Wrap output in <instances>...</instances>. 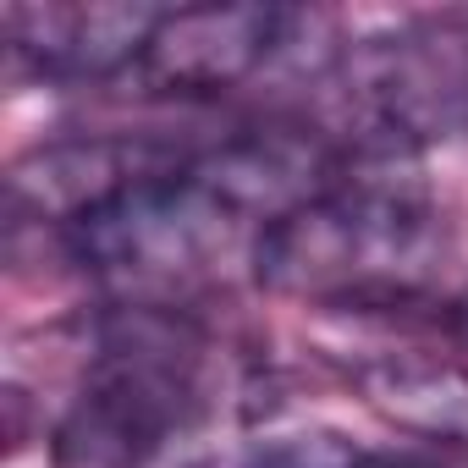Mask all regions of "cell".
I'll return each instance as SVG.
<instances>
[{"label":"cell","mask_w":468,"mask_h":468,"mask_svg":"<svg viewBox=\"0 0 468 468\" xmlns=\"http://www.w3.org/2000/svg\"><path fill=\"white\" fill-rule=\"evenodd\" d=\"M220 419L209 342L176 309L122 303L50 435L56 468H193Z\"/></svg>","instance_id":"1"},{"label":"cell","mask_w":468,"mask_h":468,"mask_svg":"<svg viewBox=\"0 0 468 468\" xmlns=\"http://www.w3.org/2000/svg\"><path fill=\"white\" fill-rule=\"evenodd\" d=\"M452 220L397 182H336L254 238V282L320 309H397L441 276Z\"/></svg>","instance_id":"2"},{"label":"cell","mask_w":468,"mask_h":468,"mask_svg":"<svg viewBox=\"0 0 468 468\" xmlns=\"http://www.w3.org/2000/svg\"><path fill=\"white\" fill-rule=\"evenodd\" d=\"M243 226H254L260 238V220L220 187V176L204 160L193 165L171 160L116 187L89 215H78L61 231V243L94 282H105L127 303L176 309L171 298L204 282L238 249Z\"/></svg>","instance_id":"3"},{"label":"cell","mask_w":468,"mask_h":468,"mask_svg":"<svg viewBox=\"0 0 468 468\" xmlns=\"http://www.w3.org/2000/svg\"><path fill=\"white\" fill-rule=\"evenodd\" d=\"M282 6H182L165 12L138 78L160 94H226L249 83L287 34Z\"/></svg>","instance_id":"4"},{"label":"cell","mask_w":468,"mask_h":468,"mask_svg":"<svg viewBox=\"0 0 468 468\" xmlns=\"http://www.w3.org/2000/svg\"><path fill=\"white\" fill-rule=\"evenodd\" d=\"M160 6H6V50L28 78L100 83L138 72Z\"/></svg>","instance_id":"5"},{"label":"cell","mask_w":468,"mask_h":468,"mask_svg":"<svg viewBox=\"0 0 468 468\" xmlns=\"http://www.w3.org/2000/svg\"><path fill=\"white\" fill-rule=\"evenodd\" d=\"M364 402L424 441H468V375L430 353H386L358 369Z\"/></svg>","instance_id":"6"},{"label":"cell","mask_w":468,"mask_h":468,"mask_svg":"<svg viewBox=\"0 0 468 468\" xmlns=\"http://www.w3.org/2000/svg\"><path fill=\"white\" fill-rule=\"evenodd\" d=\"M353 446L331 441V435H292V441H276V446H260L243 468H342Z\"/></svg>","instance_id":"7"},{"label":"cell","mask_w":468,"mask_h":468,"mask_svg":"<svg viewBox=\"0 0 468 468\" xmlns=\"http://www.w3.org/2000/svg\"><path fill=\"white\" fill-rule=\"evenodd\" d=\"M342 468H452V463H430V457H375V452H347Z\"/></svg>","instance_id":"8"},{"label":"cell","mask_w":468,"mask_h":468,"mask_svg":"<svg viewBox=\"0 0 468 468\" xmlns=\"http://www.w3.org/2000/svg\"><path fill=\"white\" fill-rule=\"evenodd\" d=\"M457 320H463V331H468V292H463V303H457Z\"/></svg>","instance_id":"9"}]
</instances>
